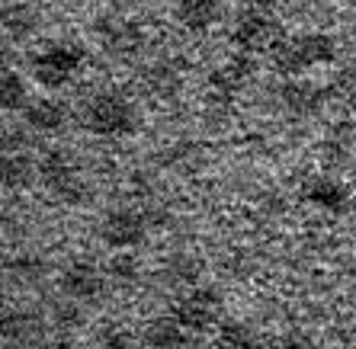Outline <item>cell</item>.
I'll return each mask as SVG.
<instances>
[{"mask_svg": "<svg viewBox=\"0 0 356 349\" xmlns=\"http://www.w3.org/2000/svg\"><path fill=\"white\" fill-rule=\"evenodd\" d=\"M26 125L39 135H58L67 125V106L58 100H33L26 106Z\"/></svg>", "mask_w": 356, "mask_h": 349, "instance_id": "obj_11", "label": "cell"}, {"mask_svg": "<svg viewBox=\"0 0 356 349\" xmlns=\"http://www.w3.org/2000/svg\"><path fill=\"white\" fill-rule=\"evenodd\" d=\"M141 83H145V90H148L151 96H158V100H174L177 93L183 90V71L174 65V61L161 58V61L145 67Z\"/></svg>", "mask_w": 356, "mask_h": 349, "instance_id": "obj_9", "label": "cell"}, {"mask_svg": "<svg viewBox=\"0 0 356 349\" xmlns=\"http://www.w3.org/2000/svg\"><path fill=\"white\" fill-rule=\"evenodd\" d=\"M286 39L270 10H244L232 33L234 49L244 55H260V51H273L280 42Z\"/></svg>", "mask_w": 356, "mask_h": 349, "instance_id": "obj_5", "label": "cell"}, {"mask_svg": "<svg viewBox=\"0 0 356 349\" xmlns=\"http://www.w3.org/2000/svg\"><path fill=\"white\" fill-rule=\"evenodd\" d=\"M177 314H180V321H186V324H209V321L218 314V295L209 289L190 291V295L180 301Z\"/></svg>", "mask_w": 356, "mask_h": 349, "instance_id": "obj_14", "label": "cell"}, {"mask_svg": "<svg viewBox=\"0 0 356 349\" xmlns=\"http://www.w3.org/2000/svg\"><path fill=\"white\" fill-rule=\"evenodd\" d=\"M99 42L106 45V51H116V55H132L141 49V33L138 26L129 23V19H103L97 26Z\"/></svg>", "mask_w": 356, "mask_h": 349, "instance_id": "obj_12", "label": "cell"}, {"mask_svg": "<svg viewBox=\"0 0 356 349\" xmlns=\"http://www.w3.org/2000/svg\"><path fill=\"white\" fill-rule=\"evenodd\" d=\"M280 103L289 116L305 119V116H315L318 109H321L324 90L315 87L312 80H305V77H286L280 87Z\"/></svg>", "mask_w": 356, "mask_h": 349, "instance_id": "obj_7", "label": "cell"}, {"mask_svg": "<svg viewBox=\"0 0 356 349\" xmlns=\"http://www.w3.org/2000/svg\"><path fill=\"white\" fill-rule=\"evenodd\" d=\"M248 74H250V67L244 61H228V65L216 67L209 74V87H212V93H216L218 100H232V96H238L244 90Z\"/></svg>", "mask_w": 356, "mask_h": 349, "instance_id": "obj_13", "label": "cell"}, {"mask_svg": "<svg viewBox=\"0 0 356 349\" xmlns=\"http://www.w3.org/2000/svg\"><path fill=\"white\" fill-rule=\"evenodd\" d=\"M270 55H273V67L282 77H302L308 67L327 65L337 55V42L324 33H305L282 39Z\"/></svg>", "mask_w": 356, "mask_h": 349, "instance_id": "obj_2", "label": "cell"}, {"mask_svg": "<svg viewBox=\"0 0 356 349\" xmlns=\"http://www.w3.org/2000/svg\"><path fill=\"white\" fill-rule=\"evenodd\" d=\"M81 65L83 49H77L71 42H51V45H45L42 51L33 55L29 71H33L35 83H42V87H61L81 71Z\"/></svg>", "mask_w": 356, "mask_h": 349, "instance_id": "obj_4", "label": "cell"}, {"mask_svg": "<svg viewBox=\"0 0 356 349\" xmlns=\"http://www.w3.org/2000/svg\"><path fill=\"white\" fill-rule=\"evenodd\" d=\"M39 180L51 199L61 205H77L90 196V186L83 180L77 160L71 158V151H45V158L39 160Z\"/></svg>", "mask_w": 356, "mask_h": 349, "instance_id": "obj_3", "label": "cell"}, {"mask_svg": "<svg viewBox=\"0 0 356 349\" xmlns=\"http://www.w3.org/2000/svg\"><path fill=\"white\" fill-rule=\"evenodd\" d=\"M0 103H3V109H23L26 106V80L17 74V71H3Z\"/></svg>", "mask_w": 356, "mask_h": 349, "instance_id": "obj_19", "label": "cell"}, {"mask_svg": "<svg viewBox=\"0 0 356 349\" xmlns=\"http://www.w3.org/2000/svg\"><path fill=\"white\" fill-rule=\"evenodd\" d=\"M305 202L308 205L321 208V212H347L350 205V196H347V186L331 180V176H315L305 183Z\"/></svg>", "mask_w": 356, "mask_h": 349, "instance_id": "obj_10", "label": "cell"}, {"mask_svg": "<svg viewBox=\"0 0 356 349\" xmlns=\"http://www.w3.org/2000/svg\"><path fill=\"white\" fill-rule=\"evenodd\" d=\"M33 173H39V167L26 158L23 151H7L3 154V186L7 189H23L33 183Z\"/></svg>", "mask_w": 356, "mask_h": 349, "instance_id": "obj_16", "label": "cell"}, {"mask_svg": "<svg viewBox=\"0 0 356 349\" xmlns=\"http://www.w3.org/2000/svg\"><path fill=\"white\" fill-rule=\"evenodd\" d=\"M106 282H109V275H103L93 263H83V259H77V263H71V266H65V273H61V289H65L67 295L81 298V301L97 298Z\"/></svg>", "mask_w": 356, "mask_h": 349, "instance_id": "obj_8", "label": "cell"}, {"mask_svg": "<svg viewBox=\"0 0 356 349\" xmlns=\"http://www.w3.org/2000/svg\"><path fill=\"white\" fill-rule=\"evenodd\" d=\"M35 23H39V17H35L33 7H26V3H10V7L3 10V33L13 42L29 39V35L35 33Z\"/></svg>", "mask_w": 356, "mask_h": 349, "instance_id": "obj_17", "label": "cell"}, {"mask_svg": "<svg viewBox=\"0 0 356 349\" xmlns=\"http://www.w3.org/2000/svg\"><path fill=\"white\" fill-rule=\"evenodd\" d=\"M3 275L10 282L17 285H26V282H42L45 279V263L33 253H19V257H10L3 263Z\"/></svg>", "mask_w": 356, "mask_h": 349, "instance_id": "obj_18", "label": "cell"}, {"mask_svg": "<svg viewBox=\"0 0 356 349\" xmlns=\"http://www.w3.org/2000/svg\"><path fill=\"white\" fill-rule=\"evenodd\" d=\"M148 234V215L135 205H122V208H113L103 215L99 221V237L103 244L113 250H132L145 241Z\"/></svg>", "mask_w": 356, "mask_h": 349, "instance_id": "obj_6", "label": "cell"}, {"mask_svg": "<svg viewBox=\"0 0 356 349\" xmlns=\"http://www.w3.org/2000/svg\"><path fill=\"white\" fill-rule=\"evenodd\" d=\"M177 19L190 33H206L218 19V3L216 0H177Z\"/></svg>", "mask_w": 356, "mask_h": 349, "instance_id": "obj_15", "label": "cell"}, {"mask_svg": "<svg viewBox=\"0 0 356 349\" xmlns=\"http://www.w3.org/2000/svg\"><path fill=\"white\" fill-rule=\"evenodd\" d=\"M81 122L87 132L119 138V135H132L138 128V109L135 103L119 90H99L93 93L81 112Z\"/></svg>", "mask_w": 356, "mask_h": 349, "instance_id": "obj_1", "label": "cell"}, {"mask_svg": "<svg viewBox=\"0 0 356 349\" xmlns=\"http://www.w3.org/2000/svg\"><path fill=\"white\" fill-rule=\"evenodd\" d=\"M199 273H202V263L190 253H177L170 263H167V275L170 282H196Z\"/></svg>", "mask_w": 356, "mask_h": 349, "instance_id": "obj_20", "label": "cell"}, {"mask_svg": "<svg viewBox=\"0 0 356 349\" xmlns=\"http://www.w3.org/2000/svg\"><path fill=\"white\" fill-rule=\"evenodd\" d=\"M106 275H109V282H135L138 279V259L122 250V253H116V257L109 259Z\"/></svg>", "mask_w": 356, "mask_h": 349, "instance_id": "obj_21", "label": "cell"}]
</instances>
